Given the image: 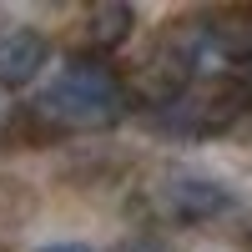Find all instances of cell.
Listing matches in <instances>:
<instances>
[{
	"label": "cell",
	"instance_id": "obj_1",
	"mask_svg": "<svg viewBox=\"0 0 252 252\" xmlns=\"http://www.w3.org/2000/svg\"><path fill=\"white\" fill-rule=\"evenodd\" d=\"M126 106V86H121V71L101 56H86L76 51L61 61V71L51 81H40L26 116L46 131H61V136H76V131H101L111 126Z\"/></svg>",
	"mask_w": 252,
	"mask_h": 252
},
{
	"label": "cell",
	"instance_id": "obj_2",
	"mask_svg": "<svg viewBox=\"0 0 252 252\" xmlns=\"http://www.w3.org/2000/svg\"><path fill=\"white\" fill-rule=\"evenodd\" d=\"M252 106V101L242 96V86L237 81H192V86H182L172 101H161L157 111H146L152 116V126L157 131H166V136H217V131H227L242 111Z\"/></svg>",
	"mask_w": 252,
	"mask_h": 252
},
{
	"label": "cell",
	"instance_id": "obj_3",
	"mask_svg": "<svg viewBox=\"0 0 252 252\" xmlns=\"http://www.w3.org/2000/svg\"><path fill=\"white\" fill-rule=\"evenodd\" d=\"M157 202L166 217L177 222H212V217H227L232 212V187H222L212 177H192V172H177L157 187Z\"/></svg>",
	"mask_w": 252,
	"mask_h": 252
},
{
	"label": "cell",
	"instance_id": "obj_4",
	"mask_svg": "<svg viewBox=\"0 0 252 252\" xmlns=\"http://www.w3.org/2000/svg\"><path fill=\"white\" fill-rule=\"evenodd\" d=\"M51 66V35L35 26H0V91H26Z\"/></svg>",
	"mask_w": 252,
	"mask_h": 252
},
{
	"label": "cell",
	"instance_id": "obj_5",
	"mask_svg": "<svg viewBox=\"0 0 252 252\" xmlns=\"http://www.w3.org/2000/svg\"><path fill=\"white\" fill-rule=\"evenodd\" d=\"M207 35L222 66H252V5L207 10Z\"/></svg>",
	"mask_w": 252,
	"mask_h": 252
},
{
	"label": "cell",
	"instance_id": "obj_6",
	"mask_svg": "<svg viewBox=\"0 0 252 252\" xmlns=\"http://www.w3.org/2000/svg\"><path fill=\"white\" fill-rule=\"evenodd\" d=\"M136 31V10L121 5V0H106V5H91L86 10V56L106 61L111 51H121Z\"/></svg>",
	"mask_w": 252,
	"mask_h": 252
},
{
	"label": "cell",
	"instance_id": "obj_7",
	"mask_svg": "<svg viewBox=\"0 0 252 252\" xmlns=\"http://www.w3.org/2000/svg\"><path fill=\"white\" fill-rule=\"evenodd\" d=\"M31 217V192L10 177H0V247H10L20 237V227Z\"/></svg>",
	"mask_w": 252,
	"mask_h": 252
},
{
	"label": "cell",
	"instance_id": "obj_8",
	"mask_svg": "<svg viewBox=\"0 0 252 252\" xmlns=\"http://www.w3.org/2000/svg\"><path fill=\"white\" fill-rule=\"evenodd\" d=\"M35 252H96V247H91V242H81V237H61V242L35 247Z\"/></svg>",
	"mask_w": 252,
	"mask_h": 252
},
{
	"label": "cell",
	"instance_id": "obj_9",
	"mask_svg": "<svg viewBox=\"0 0 252 252\" xmlns=\"http://www.w3.org/2000/svg\"><path fill=\"white\" fill-rule=\"evenodd\" d=\"M237 86H242V96H247V101H252V66H247V76H242V81H237Z\"/></svg>",
	"mask_w": 252,
	"mask_h": 252
}]
</instances>
